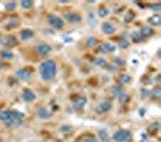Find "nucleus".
<instances>
[{"instance_id":"obj_1","label":"nucleus","mask_w":161,"mask_h":142,"mask_svg":"<svg viewBox=\"0 0 161 142\" xmlns=\"http://www.w3.org/2000/svg\"><path fill=\"white\" fill-rule=\"evenodd\" d=\"M56 72H57V67L52 60H47L40 65V74L44 80H52L56 76Z\"/></svg>"},{"instance_id":"obj_2","label":"nucleus","mask_w":161,"mask_h":142,"mask_svg":"<svg viewBox=\"0 0 161 142\" xmlns=\"http://www.w3.org/2000/svg\"><path fill=\"white\" fill-rule=\"evenodd\" d=\"M131 133L128 131V130H124V129H121V130H117V133L113 135V139H114V141L117 142H126L127 140H130L131 139Z\"/></svg>"},{"instance_id":"obj_3","label":"nucleus","mask_w":161,"mask_h":142,"mask_svg":"<svg viewBox=\"0 0 161 142\" xmlns=\"http://www.w3.org/2000/svg\"><path fill=\"white\" fill-rule=\"evenodd\" d=\"M49 22H50V24L56 29H61L63 28V26H64V21H63L61 17H58V16H50Z\"/></svg>"},{"instance_id":"obj_4","label":"nucleus","mask_w":161,"mask_h":142,"mask_svg":"<svg viewBox=\"0 0 161 142\" xmlns=\"http://www.w3.org/2000/svg\"><path fill=\"white\" fill-rule=\"evenodd\" d=\"M112 109V103L109 101H103V102H99L97 106H96V111L98 113H106L108 111Z\"/></svg>"},{"instance_id":"obj_5","label":"nucleus","mask_w":161,"mask_h":142,"mask_svg":"<svg viewBox=\"0 0 161 142\" xmlns=\"http://www.w3.org/2000/svg\"><path fill=\"white\" fill-rule=\"evenodd\" d=\"M87 102V98L85 97V96H79V97H76L75 100H74V102H73V108H75V109H81V108H84V106L86 104Z\"/></svg>"},{"instance_id":"obj_6","label":"nucleus","mask_w":161,"mask_h":142,"mask_svg":"<svg viewBox=\"0 0 161 142\" xmlns=\"http://www.w3.org/2000/svg\"><path fill=\"white\" fill-rule=\"evenodd\" d=\"M51 46L49 45V44H40V45H38L36 46V51L40 54V55H43V56H45V55H49L50 52H51Z\"/></svg>"},{"instance_id":"obj_7","label":"nucleus","mask_w":161,"mask_h":142,"mask_svg":"<svg viewBox=\"0 0 161 142\" xmlns=\"http://www.w3.org/2000/svg\"><path fill=\"white\" fill-rule=\"evenodd\" d=\"M64 17H65V19H67L68 22H70V23H79V22L81 21L80 15H78V13H74V12L65 13V15H64Z\"/></svg>"},{"instance_id":"obj_8","label":"nucleus","mask_w":161,"mask_h":142,"mask_svg":"<svg viewBox=\"0 0 161 142\" xmlns=\"http://www.w3.org/2000/svg\"><path fill=\"white\" fill-rule=\"evenodd\" d=\"M22 97H23V100H24L26 102H32V101H34V100H35L36 96H35V94L32 91V90L26 89V90H23Z\"/></svg>"},{"instance_id":"obj_9","label":"nucleus","mask_w":161,"mask_h":142,"mask_svg":"<svg viewBox=\"0 0 161 142\" xmlns=\"http://www.w3.org/2000/svg\"><path fill=\"white\" fill-rule=\"evenodd\" d=\"M102 30H103V33H104V34H113V33L115 32V27H114V24H113V23H110V22H106V23H103V24H102Z\"/></svg>"},{"instance_id":"obj_10","label":"nucleus","mask_w":161,"mask_h":142,"mask_svg":"<svg viewBox=\"0 0 161 142\" xmlns=\"http://www.w3.org/2000/svg\"><path fill=\"white\" fill-rule=\"evenodd\" d=\"M114 50H115V46H114L113 44H110V43H104V44H102L101 47H99V51H101V52H103V54L113 52Z\"/></svg>"},{"instance_id":"obj_11","label":"nucleus","mask_w":161,"mask_h":142,"mask_svg":"<svg viewBox=\"0 0 161 142\" xmlns=\"http://www.w3.org/2000/svg\"><path fill=\"white\" fill-rule=\"evenodd\" d=\"M12 117H13L12 111H3V112H0V120L4 122V123L9 122Z\"/></svg>"},{"instance_id":"obj_12","label":"nucleus","mask_w":161,"mask_h":142,"mask_svg":"<svg viewBox=\"0 0 161 142\" xmlns=\"http://www.w3.org/2000/svg\"><path fill=\"white\" fill-rule=\"evenodd\" d=\"M139 34H141L142 38H148V37H150V35L154 34V30L150 27H143L139 30Z\"/></svg>"},{"instance_id":"obj_13","label":"nucleus","mask_w":161,"mask_h":142,"mask_svg":"<svg viewBox=\"0 0 161 142\" xmlns=\"http://www.w3.org/2000/svg\"><path fill=\"white\" fill-rule=\"evenodd\" d=\"M33 35H34V33L30 29H23L21 32V39L22 40H28V39L33 38Z\"/></svg>"},{"instance_id":"obj_14","label":"nucleus","mask_w":161,"mask_h":142,"mask_svg":"<svg viewBox=\"0 0 161 142\" xmlns=\"http://www.w3.org/2000/svg\"><path fill=\"white\" fill-rule=\"evenodd\" d=\"M17 76L19 79H23V80H28L30 78V72H28L27 69H19L17 72Z\"/></svg>"},{"instance_id":"obj_15","label":"nucleus","mask_w":161,"mask_h":142,"mask_svg":"<svg viewBox=\"0 0 161 142\" xmlns=\"http://www.w3.org/2000/svg\"><path fill=\"white\" fill-rule=\"evenodd\" d=\"M148 22L152 24V26H160L161 24V16L160 15H154L150 18L148 19Z\"/></svg>"},{"instance_id":"obj_16","label":"nucleus","mask_w":161,"mask_h":142,"mask_svg":"<svg viewBox=\"0 0 161 142\" xmlns=\"http://www.w3.org/2000/svg\"><path fill=\"white\" fill-rule=\"evenodd\" d=\"M22 120H23V119H18V118L12 117L9 122H6L5 124H6L8 126H18V125H21V124H22Z\"/></svg>"},{"instance_id":"obj_17","label":"nucleus","mask_w":161,"mask_h":142,"mask_svg":"<svg viewBox=\"0 0 161 142\" xmlns=\"http://www.w3.org/2000/svg\"><path fill=\"white\" fill-rule=\"evenodd\" d=\"M38 115H39L41 119H49V118L51 117L50 112H49L47 109H45V108H40L39 112H38Z\"/></svg>"},{"instance_id":"obj_18","label":"nucleus","mask_w":161,"mask_h":142,"mask_svg":"<svg viewBox=\"0 0 161 142\" xmlns=\"http://www.w3.org/2000/svg\"><path fill=\"white\" fill-rule=\"evenodd\" d=\"M0 56L3 57L4 60H11L13 57V54L10 50H1L0 51Z\"/></svg>"},{"instance_id":"obj_19","label":"nucleus","mask_w":161,"mask_h":142,"mask_svg":"<svg viewBox=\"0 0 161 142\" xmlns=\"http://www.w3.org/2000/svg\"><path fill=\"white\" fill-rule=\"evenodd\" d=\"M33 5H34V3L30 1V0H23V1H21V6H22L23 9H27V10L32 9Z\"/></svg>"},{"instance_id":"obj_20","label":"nucleus","mask_w":161,"mask_h":142,"mask_svg":"<svg viewBox=\"0 0 161 142\" xmlns=\"http://www.w3.org/2000/svg\"><path fill=\"white\" fill-rule=\"evenodd\" d=\"M150 94H152V96L153 97H155V98H160L161 97V89L159 87V86H156L155 89H153Z\"/></svg>"},{"instance_id":"obj_21","label":"nucleus","mask_w":161,"mask_h":142,"mask_svg":"<svg viewBox=\"0 0 161 142\" xmlns=\"http://www.w3.org/2000/svg\"><path fill=\"white\" fill-rule=\"evenodd\" d=\"M4 43H5L6 46H13V45L16 44V38H15V37H8Z\"/></svg>"},{"instance_id":"obj_22","label":"nucleus","mask_w":161,"mask_h":142,"mask_svg":"<svg viewBox=\"0 0 161 142\" xmlns=\"http://www.w3.org/2000/svg\"><path fill=\"white\" fill-rule=\"evenodd\" d=\"M119 80H120V83H122V84H127V83L131 82V76H128V74H122V76H120Z\"/></svg>"},{"instance_id":"obj_23","label":"nucleus","mask_w":161,"mask_h":142,"mask_svg":"<svg viewBox=\"0 0 161 142\" xmlns=\"http://www.w3.org/2000/svg\"><path fill=\"white\" fill-rule=\"evenodd\" d=\"M112 92H113V95H114V96H117V97L122 92V89H121L120 86L115 85V86H113V87H112Z\"/></svg>"},{"instance_id":"obj_24","label":"nucleus","mask_w":161,"mask_h":142,"mask_svg":"<svg viewBox=\"0 0 161 142\" xmlns=\"http://www.w3.org/2000/svg\"><path fill=\"white\" fill-rule=\"evenodd\" d=\"M95 63H96V65H98V66H101V67H106V66H107V61H106L103 57L96 58V60H95Z\"/></svg>"},{"instance_id":"obj_25","label":"nucleus","mask_w":161,"mask_h":142,"mask_svg":"<svg viewBox=\"0 0 161 142\" xmlns=\"http://www.w3.org/2000/svg\"><path fill=\"white\" fill-rule=\"evenodd\" d=\"M86 44H87V46H89V47L96 46V45H97V39H96V38H92V37H91V38L87 39Z\"/></svg>"},{"instance_id":"obj_26","label":"nucleus","mask_w":161,"mask_h":142,"mask_svg":"<svg viewBox=\"0 0 161 142\" xmlns=\"http://www.w3.org/2000/svg\"><path fill=\"white\" fill-rule=\"evenodd\" d=\"M117 97H119V101H120V102H121V103H125L126 101H127V100H128V98H130V97H128V95H127V94H125V92H121V94L119 95V96H117Z\"/></svg>"},{"instance_id":"obj_27","label":"nucleus","mask_w":161,"mask_h":142,"mask_svg":"<svg viewBox=\"0 0 161 142\" xmlns=\"http://www.w3.org/2000/svg\"><path fill=\"white\" fill-rule=\"evenodd\" d=\"M101 139L103 140V142H108L109 140H110V136L107 134V131H101Z\"/></svg>"},{"instance_id":"obj_28","label":"nucleus","mask_w":161,"mask_h":142,"mask_svg":"<svg viewBox=\"0 0 161 142\" xmlns=\"http://www.w3.org/2000/svg\"><path fill=\"white\" fill-rule=\"evenodd\" d=\"M108 13H109V11H108V9H106V8H101L98 11L99 17H106Z\"/></svg>"},{"instance_id":"obj_29","label":"nucleus","mask_w":161,"mask_h":142,"mask_svg":"<svg viewBox=\"0 0 161 142\" xmlns=\"http://www.w3.org/2000/svg\"><path fill=\"white\" fill-rule=\"evenodd\" d=\"M132 40H133L134 43H139V41L142 40V37H141L139 32H137V33H133V34H132Z\"/></svg>"},{"instance_id":"obj_30","label":"nucleus","mask_w":161,"mask_h":142,"mask_svg":"<svg viewBox=\"0 0 161 142\" xmlns=\"http://www.w3.org/2000/svg\"><path fill=\"white\" fill-rule=\"evenodd\" d=\"M5 8H6V10H9V11H12V10L16 9V3H8L5 5Z\"/></svg>"},{"instance_id":"obj_31","label":"nucleus","mask_w":161,"mask_h":142,"mask_svg":"<svg viewBox=\"0 0 161 142\" xmlns=\"http://www.w3.org/2000/svg\"><path fill=\"white\" fill-rule=\"evenodd\" d=\"M84 142H98V141H97V139H96L95 136H87V137L84 140Z\"/></svg>"},{"instance_id":"obj_32","label":"nucleus","mask_w":161,"mask_h":142,"mask_svg":"<svg viewBox=\"0 0 161 142\" xmlns=\"http://www.w3.org/2000/svg\"><path fill=\"white\" fill-rule=\"evenodd\" d=\"M120 46L124 47V49H126V47L128 46V43L126 41L125 39H122V40H120Z\"/></svg>"},{"instance_id":"obj_33","label":"nucleus","mask_w":161,"mask_h":142,"mask_svg":"<svg viewBox=\"0 0 161 142\" xmlns=\"http://www.w3.org/2000/svg\"><path fill=\"white\" fill-rule=\"evenodd\" d=\"M150 9H153V10H160L161 9V5H160V4H153V5H150Z\"/></svg>"},{"instance_id":"obj_34","label":"nucleus","mask_w":161,"mask_h":142,"mask_svg":"<svg viewBox=\"0 0 161 142\" xmlns=\"http://www.w3.org/2000/svg\"><path fill=\"white\" fill-rule=\"evenodd\" d=\"M70 129H72V128H65V126H62V128H61V131H69Z\"/></svg>"},{"instance_id":"obj_35","label":"nucleus","mask_w":161,"mask_h":142,"mask_svg":"<svg viewBox=\"0 0 161 142\" xmlns=\"http://www.w3.org/2000/svg\"><path fill=\"white\" fill-rule=\"evenodd\" d=\"M1 68H3V63H1V62H0V69H1Z\"/></svg>"},{"instance_id":"obj_36","label":"nucleus","mask_w":161,"mask_h":142,"mask_svg":"<svg viewBox=\"0 0 161 142\" xmlns=\"http://www.w3.org/2000/svg\"><path fill=\"white\" fill-rule=\"evenodd\" d=\"M0 142H3V139H1V137H0Z\"/></svg>"},{"instance_id":"obj_37","label":"nucleus","mask_w":161,"mask_h":142,"mask_svg":"<svg viewBox=\"0 0 161 142\" xmlns=\"http://www.w3.org/2000/svg\"><path fill=\"white\" fill-rule=\"evenodd\" d=\"M1 43H3V41H1V39H0V44H1Z\"/></svg>"}]
</instances>
